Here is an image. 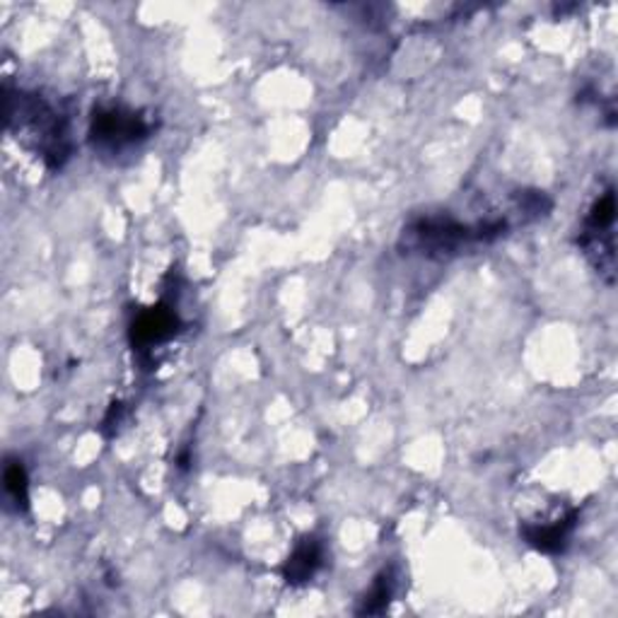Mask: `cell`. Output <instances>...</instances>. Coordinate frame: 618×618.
<instances>
[{"mask_svg":"<svg viewBox=\"0 0 618 618\" xmlns=\"http://www.w3.org/2000/svg\"><path fill=\"white\" fill-rule=\"evenodd\" d=\"M179 317L169 305H157L140 314L131 327V341L138 351H148L153 345L169 341L177 333Z\"/></svg>","mask_w":618,"mask_h":618,"instance_id":"4","label":"cell"},{"mask_svg":"<svg viewBox=\"0 0 618 618\" xmlns=\"http://www.w3.org/2000/svg\"><path fill=\"white\" fill-rule=\"evenodd\" d=\"M392 592H394L392 575L382 572V575H379V578L375 580L373 590L365 594V602H363L361 614H382V611L387 609V606H389V600H392Z\"/></svg>","mask_w":618,"mask_h":618,"instance_id":"7","label":"cell"},{"mask_svg":"<svg viewBox=\"0 0 618 618\" xmlns=\"http://www.w3.org/2000/svg\"><path fill=\"white\" fill-rule=\"evenodd\" d=\"M148 118L140 116L138 112L124 110V106H104V110H97L90 126L92 146L110 155H116L122 153V150L140 143V140L148 138Z\"/></svg>","mask_w":618,"mask_h":618,"instance_id":"2","label":"cell"},{"mask_svg":"<svg viewBox=\"0 0 618 618\" xmlns=\"http://www.w3.org/2000/svg\"><path fill=\"white\" fill-rule=\"evenodd\" d=\"M8 122H17L20 128L37 140L39 153L51 167H61L66 162L71 153L66 122L41 97L25 92L8 97Z\"/></svg>","mask_w":618,"mask_h":618,"instance_id":"1","label":"cell"},{"mask_svg":"<svg viewBox=\"0 0 618 618\" xmlns=\"http://www.w3.org/2000/svg\"><path fill=\"white\" fill-rule=\"evenodd\" d=\"M5 491L17 507H27V471L20 462H10L5 466Z\"/></svg>","mask_w":618,"mask_h":618,"instance_id":"8","label":"cell"},{"mask_svg":"<svg viewBox=\"0 0 618 618\" xmlns=\"http://www.w3.org/2000/svg\"><path fill=\"white\" fill-rule=\"evenodd\" d=\"M321 563H324L321 541L305 539L295 551H292L283 575L290 584H305L314 578V572L321 568Z\"/></svg>","mask_w":618,"mask_h":618,"instance_id":"6","label":"cell"},{"mask_svg":"<svg viewBox=\"0 0 618 618\" xmlns=\"http://www.w3.org/2000/svg\"><path fill=\"white\" fill-rule=\"evenodd\" d=\"M614 220H616V199H614V189H609L594 201L588 218H584L582 237H580L584 254L592 258L596 270L609 276H614V262H616Z\"/></svg>","mask_w":618,"mask_h":618,"instance_id":"3","label":"cell"},{"mask_svg":"<svg viewBox=\"0 0 618 618\" xmlns=\"http://www.w3.org/2000/svg\"><path fill=\"white\" fill-rule=\"evenodd\" d=\"M575 519H578V513H568L566 517L553 519L548 525H539V522H525L522 534L527 539V544H531L539 551L544 553H558L566 548L568 537L575 527Z\"/></svg>","mask_w":618,"mask_h":618,"instance_id":"5","label":"cell"}]
</instances>
